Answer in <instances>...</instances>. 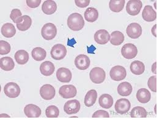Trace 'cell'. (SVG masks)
I'll return each mask as SVG.
<instances>
[{"label":"cell","instance_id":"12","mask_svg":"<svg viewBox=\"0 0 157 120\" xmlns=\"http://www.w3.org/2000/svg\"><path fill=\"white\" fill-rule=\"evenodd\" d=\"M130 107L131 103L127 99H118L115 104V110L117 114L121 115L128 113Z\"/></svg>","mask_w":157,"mask_h":120},{"label":"cell","instance_id":"43","mask_svg":"<svg viewBox=\"0 0 157 120\" xmlns=\"http://www.w3.org/2000/svg\"><path fill=\"white\" fill-rule=\"evenodd\" d=\"M156 62H154V64L152 65V72L155 74H156Z\"/></svg>","mask_w":157,"mask_h":120},{"label":"cell","instance_id":"38","mask_svg":"<svg viewBox=\"0 0 157 120\" xmlns=\"http://www.w3.org/2000/svg\"><path fill=\"white\" fill-rule=\"evenodd\" d=\"M147 85L150 90H151L152 91L156 93L157 92V76L154 75L151 77L147 82Z\"/></svg>","mask_w":157,"mask_h":120},{"label":"cell","instance_id":"3","mask_svg":"<svg viewBox=\"0 0 157 120\" xmlns=\"http://www.w3.org/2000/svg\"><path fill=\"white\" fill-rule=\"evenodd\" d=\"M89 76L92 82L95 84H100L105 81L106 78V73L102 68L96 67L91 69Z\"/></svg>","mask_w":157,"mask_h":120},{"label":"cell","instance_id":"1","mask_svg":"<svg viewBox=\"0 0 157 120\" xmlns=\"http://www.w3.org/2000/svg\"><path fill=\"white\" fill-rule=\"evenodd\" d=\"M84 24V18L79 13H73L68 17L67 25L72 31H78L82 30Z\"/></svg>","mask_w":157,"mask_h":120},{"label":"cell","instance_id":"19","mask_svg":"<svg viewBox=\"0 0 157 120\" xmlns=\"http://www.w3.org/2000/svg\"><path fill=\"white\" fill-rule=\"evenodd\" d=\"M55 70V66L53 62L50 61H46L42 62L40 66V71L44 76L52 75Z\"/></svg>","mask_w":157,"mask_h":120},{"label":"cell","instance_id":"33","mask_svg":"<svg viewBox=\"0 0 157 120\" xmlns=\"http://www.w3.org/2000/svg\"><path fill=\"white\" fill-rule=\"evenodd\" d=\"M31 55L34 60L40 61L45 60L47 56V52L45 49L41 47H36L32 50Z\"/></svg>","mask_w":157,"mask_h":120},{"label":"cell","instance_id":"14","mask_svg":"<svg viewBox=\"0 0 157 120\" xmlns=\"http://www.w3.org/2000/svg\"><path fill=\"white\" fill-rule=\"evenodd\" d=\"M24 113L28 118H39L42 114V111L37 106L30 104L25 106Z\"/></svg>","mask_w":157,"mask_h":120},{"label":"cell","instance_id":"34","mask_svg":"<svg viewBox=\"0 0 157 120\" xmlns=\"http://www.w3.org/2000/svg\"><path fill=\"white\" fill-rule=\"evenodd\" d=\"M147 115V112L146 110L140 106L134 107L131 112L130 116L132 118H146Z\"/></svg>","mask_w":157,"mask_h":120},{"label":"cell","instance_id":"24","mask_svg":"<svg viewBox=\"0 0 157 120\" xmlns=\"http://www.w3.org/2000/svg\"><path fill=\"white\" fill-rule=\"evenodd\" d=\"M99 104L100 106L105 109H110L114 102L113 97L108 94H103L99 98Z\"/></svg>","mask_w":157,"mask_h":120},{"label":"cell","instance_id":"25","mask_svg":"<svg viewBox=\"0 0 157 120\" xmlns=\"http://www.w3.org/2000/svg\"><path fill=\"white\" fill-rule=\"evenodd\" d=\"M111 39L109 40L111 44L113 46H117L122 44L125 39L124 34L119 31H115L111 33L110 35Z\"/></svg>","mask_w":157,"mask_h":120},{"label":"cell","instance_id":"41","mask_svg":"<svg viewBox=\"0 0 157 120\" xmlns=\"http://www.w3.org/2000/svg\"><path fill=\"white\" fill-rule=\"evenodd\" d=\"M75 4L81 8L86 7L90 4V0H75Z\"/></svg>","mask_w":157,"mask_h":120},{"label":"cell","instance_id":"18","mask_svg":"<svg viewBox=\"0 0 157 120\" xmlns=\"http://www.w3.org/2000/svg\"><path fill=\"white\" fill-rule=\"evenodd\" d=\"M90 63L89 57L83 54L79 55L75 59V65L79 70H86L90 66Z\"/></svg>","mask_w":157,"mask_h":120},{"label":"cell","instance_id":"13","mask_svg":"<svg viewBox=\"0 0 157 120\" xmlns=\"http://www.w3.org/2000/svg\"><path fill=\"white\" fill-rule=\"evenodd\" d=\"M80 107L81 105L78 100H71L64 104V110L68 115L76 114L79 111Z\"/></svg>","mask_w":157,"mask_h":120},{"label":"cell","instance_id":"22","mask_svg":"<svg viewBox=\"0 0 157 120\" xmlns=\"http://www.w3.org/2000/svg\"><path fill=\"white\" fill-rule=\"evenodd\" d=\"M1 34L3 36L10 38L13 37L16 34V30L14 25L10 23H6L2 26Z\"/></svg>","mask_w":157,"mask_h":120},{"label":"cell","instance_id":"6","mask_svg":"<svg viewBox=\"0 0 157 120\" xmlns=\"http://www.w3.org/2000/svg\"><path fill=\"white\" fill-rule=\"evenodd\" d=\"M138 52L137 47L131 43L125 44L121 49V54L122 56L128 60L135 58L138 55Z\"/></svg>","mask_w":157,"mask_h":120},{"label":"cell","instance_id":"37","mask_svg":"<svg viewBox=\"0 0 157 120\" xmlns=\"http://www.w3.org/2000/svg\"><path fill=\"white\" fill-rule=\"evenodd\" d=\"M10 45L5 41H0V54L4 55L8 54L10 52Z\"/></svg>","mask_w":157,"mask_h":120},{"label":"cell","instance_id":"39","mask_svg":"<svg viewBox=\"0 0 157 120\" xmlns=\"http://www.w3.org/2000/svg\"><path fill=\"white\" fill-rule=\"evenodd\" d=\"M109 113L103 110H99L96 111L92 115V118H109Z\"/></svg>","mask_w":157,"mask_h":120},{"label":"cell","instance_id":"7","mask_svg":"<svg viewBox=\"0 0 157 120\" xmlns=\"http://www.w3.org/2000/svg\"><path fill=\"white\" fill-rule=\"evenodd\" d=\"M143 7V2L140 0H130L127 2L126 10L128 14L132 16L138 15Z\"/></svg>","mask_w":157,"mask_h":120},{"label":"cell","instance_id":"5","mask_svg":"<svg viewBox=\"0 0 157 120\" xmlns=\"http://www.w3.org/2000/svg\"><path fill=\"white\" fill-rule=\"evenodd\" d=\"M4 92L5 94L10 98H17L21 92L20 86L14 82H9L4 87Z\"/></svg>","mask_w":157,"mask_h":120},{"label":"cell","instance_id":"23","mask_svg":"<svg viewBox=\"0 0 157 120\" xmlns=\"http://www.w3.org/2000/svg\"><path fill=\"white\" fill-rule=\"evenodd\" d=\"M133 91L132 85L127 82H124L120 83L117 87L118 94L122 96H128L130 95Z\"/></svg>","mask_w":157,"mask_h":120},{"label":"cell","instance_id":"21","mask_svg":"<svg viewBox=\"0 0 157 120\" xmlns=\"http://www.w3.org/2000/svg\"><path fill=\"white\" fill-rule=\"evenodd\" d=\"M136 98L140 102L146 104L151 101V94L146 88H141L136 93Z\"/></svg>","mask_w":157,"mask_h":120},{"label":"cell","instance_id":"10","mask_svg":"<svg viewBox=\"0 0 157 120\" xmlns=\"http://www.w3.org/2000/svg\"><path fill=\"white\" fill-rule=\"evenodd\" d=\"M143 33L141 26L138 23H132L127 28V34L132 39L139 38Z\"/></svg>","mask_w":157,"mask_h":120},{"label":"cell","instance_id":"36","mask_svg":"<svg viewBox=\"0 0 157 120\" xmlns=\"http://www.w3.org/2000/svg\"><path fill=\"white\" fill-rule=\"evenodd\" d=\"M10 18L16 24L19 23L22 18V14L20 10L18 9H12L10 15Z\"/></svg>","mask_w":157,"mask_h":120},{"label":"cell","instance_id":"20","mask_svg":"<svg viewBox=\"0 0 157 120\" xmlns=\"http://www.w3.org/2000/svg\"><path fill=\"white\" fill-rule=\"evenodd\" d=\"M43 12L47 15H52L57 10V4L53 0H48L44 2L42 6Z\"/></svg>","mask_w":157,"mask_h":120},{"label":"cell","instance_id":"17","mask_svg":"<svg viewBox=\"0 0 157 120\" xmlns=\"http://www.w3.org/2000/svg\"><path fill=\"white\" fill-rule=\"evenodd\" d=\"M142 17L145 21L147 22H152L156 20L157 12L153 9L152 6L150 5H147L144 7L143 10Z\"/></svg>","mask_w":157,"mask_h":120},{"label":"cell","instance_id":"16","mask_svg":"<svg viewBox=\"0 0 157 120\" xmlns=\"http://www.w3.org/2000/svg\"><path fill=\"white\" fill-rule=\"evenodd\" d=\"M95 41L100 45L107 44L110 40V35L105 30H100L94 34Z\"/></svg>","mask_w":157,"mask_h":120},{"label":"cell","instance_id":"27","mask_svg":"<svg viewBox=\"0 0 157 120\" xmlns=\"http://www.w3.org/2000/svg\"><path fill=\"white\" fill-rule=\"evenodd\" d=\"M84 18L88 22H94L98 18V12L94 7H89L84 12Z\"/></svg>","mask_w":157,"mask_h":120},{"label":"cell","instance_id":"28","mask_svg":"<svg viewBox=\"0 0 157 120\" xmlns=\"http://www.w3.org/2000/svg\"><path fill=\"white\" fill-rule=\"evenodd\" d=\"M97 99V93L95 90H89L86 94L84 98V104L86 107H91L94 106Z\"/></svg>","mask_w":157,"mask_h":120},{"label":"cell","instance_id":"32","mask_svg":"<svg viewBox=\"0 0 157 120\" xmlns=\"http://www.w3.org/2000/svg\"><path fill=\"white\" fill-rule=\"evenodd\" d=\"M125 0H111L109 3V9L114 12H120L124 9Z\"/></svg>","mask_w":157,"mask_h":120},{"label":"cell","instance_id":"29","mask_svg":"<svg viewBox=\"0 0 157 120\" xmlns=\"http://www.w3.org/2000/svg\"><path fill=\"white\" fill-rule=\"evenodd\" d=\"M32 25V19L28 15L22 16L20 22L17 24V28L21 31H25L28 30Z\"/></svg>","mask_w":157,"mask_h":120},{"label":"cell","instance_id":"26","mask_svg":"<svg viewBox=\"0 0 157 120\" xmlns=\"http://www.w3.org/2000/svg\"><path fill=\"white\" fill-rule=\"evenodd\" d=\"M130 70L133 74L140 75L144 72L145 66L144 63L140 61H134L131 63Z\"/></svg>","mask_w":157,"mask_h":120},{"label":"cell","instance_id":"30","mask_svg":"<svg viewBox=\"0 0 157 120\" xmlns=\"http://www.w3.org/2000/svg\"><path fill=\"white\" fill-rule=\"evenodd\" d=\"M0 67L5 71H10L14 68L15 63L10 57H3L0 60Z\"/></svg>","mask_w":157,"mask_h":120},{"label":"cell","instance_id":"8","mask_svg":"<svg viewBox=\"0 0 157 120\" xmlns=\"http://www.w3.org/2000/svg\"><path fill=\"white\" fill-rule=\"evenodd\" d=\"M50 54L54 60H63L67 55L66 47L63 44H56L52 47Z\"/></svg>","mask_w":157,"mask_h":120},{"label":"cell","instance_id":"9","mask_svg":"<svg viewBox=\"0 0 157 120\" xmlns=\"http://www.w3.org/2000/svg\"><path fill=\"white\" fill-rule=\"evenodd\" d=\"M77 93V88L72 85H63L59 90V94L64 99L73 98L76 96Z\"/></svg>","mask_w":157,"mask_h":120},{"label":"cell","instance_id":"42","mask_svg":"<svg viewBox=\"0 0 157 120\" xmlns=\"http://www.w3.org/2000/svg\"><path fill=\"white\" fill-rule=\"evenodd\" d=\"M156 28H157V25H155L154 26L152 29V34H154V36L155 37L157 36V35H156Z\"/></svg>","mask_w":157,"mask_h":120},{"label":"cell","instance_id":"35","mask_svg":"<svg viewBox=\"0 0 157 120\" xmlns=\"http://www.w3.org/2000/svg\"><path fill=\"white\" fill-rule=\"evenodd\" d=\"M45 114L48 118H58L59 115V110L55 106H50L46 109Z\"/></svg>","mask_w":157,"mask_h":120},{"label":"cell","instance_id":"4","mask_svg":"<svg viewBox=\"0 0 157 120\" xmlns=\"http://www.w3.org/2000/svg\"><path fill=\"white\" fill-rule=\"evenodd\" d=\"M109 75L112 80L114 81H121L127 76V70L122 66H116L111 68Z\"/></svg>","mask_w":157,"mask_h":120},{"label":"cell","instance_id":"31","mask_svg":"<svg viewBox=\"0 0 157 120\" xmlns=\"http://www.w3.org/2000/svg\"><path fill=\"white\" fill-rule=\"evenodd\" d=\"M14 57L16 62L20 65L25 64L29 60V54L24 50H18L15 53Z\"/></svg>","mask_w":157,"mask_h":120},{"label":"cell","instance_id":"2","mask_svg":"<svg viewBox=\"0 0 157 120\" xmlns=\"http://www.w3.org/2000/svg\"><path fill=\"white\" fill-rule=\"evenodd\" d=\"M41 34L44 39L47 41L52 40L57 34L56 26L52 23L44 25L41 30Z\"/></svg>","mask_w":157,"mask_h":120},{"label":"cell","instance_id":"11","mask_svg":"<svg viewBox=\"0 0 157 120\" xmlns=\"http://www.w3.org/2000/svg\"><path fill=\"white\" fill-rule=\"evenodd\" d=\"M40 94L44 99L49 101L55 98L56 94V90L52 85L50 84H46L40 88Z\"/></svg>","mask_w":157,"mask_h":120},{"label":"cell","instance_id":"15","mask_svg":"<svg viewBox=\"0 0 157 120\" xmlns=\"http://www.w3.org/2000/svg\"><path fill=\"white\" fill-rule=\"evenodd\" d=\"M56 77L61 82L69 83L72 80V74L69 69L61 67L59 68L56 72Z\"/></svg>","mask_w":157,"mask_h":120},{"label":"cell","instance_id":"40","mask_svg":"<svg viewBox=\"0 0 157 120\" xmlns=\"http://www.w3.org/2000/svg\"><path fill=\"white\" fill-rule=\"evenodd\" d=\"M41 0H26V4L28 7L31 8H37L38 7L40 3H41Z\"/></svg>","mask_w":157,"mask_h":120}]
</instances>
